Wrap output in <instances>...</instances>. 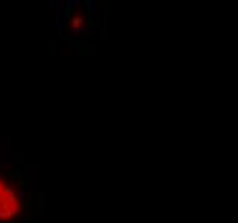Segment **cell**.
Instances as JSON below:
<instances>
[{
  "instance_id": "1",
  "label": "cell",
  "mask_w": 238,
  "mask_h": 223,
  "mask_svg": "<svg viewBox=\"0 0 238 223\" xmlns=\"http://www.w3.org/2000/svg\"><path fill=\"white\" fill-rule=\"evenodd\" d=\"M82 22H84V19H82V17H74V19H72V24H74L72 28H81Z\"/></svg>"
},
{
  "instance_id": "4",
  "label": "cell",
  "mask_w": 238,
  "mask_h": 223,
  "mask_svg": "<svg viewBox=\"0 0 238 223\" xmlns=\"http://www.w3.org/2000/svg\"><path fill=\"white\" fill-rule=\"evenodd\" d=\"M0 187H2V184H0Z\"/></svg>"
},
{
  "instance_id": "3",
  "label": "cell",
  "mask_w": 238,
  "mask_h": 223,
  "mask_svg": "<svg viewBox=\"0 0 238 223\" xmlns=\"http://www.w3.org/2000/svg\"><path fill=\"white\" fill-rule=\"evenodd\" d=\"M0 216H5V213H4V211H2V209H0Z\"/></svg>"
},
{
  "instance_id": "2",
  "label": "cell",
  "mask_w": 238,
  "mask_h": 223,
  "mask_svg": "<svg viewBox=\"0 0 238 223\" xmlns=\"http://www.w3.org/2000/svg\"><path fill=\"white\" fill-rule=\"evenodd\" d=\"M88 29L84 28V26H81V28H70V33H86Z\"/></svg>"
}]
</instances>
